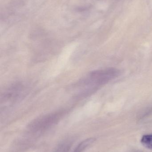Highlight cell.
I'll return each mask as SVG.
<instances>
[{"instance_id":"1","label":"cell","mask_w":152,"mask_h":152,"mask_svg":"<svg viewBox=\"0 0 152 152\" xmlns=\"http://www.w3.org/2000/svg\"><path fill=\"white\" fill-rule=\"evenodd\" d=\"M120 71L115 68H108L93 71L79 83L82 87L80 96H85L93 94L103 86L118 77Z\"/></svg>"},{"instance_id":"2","label":"cell","mask_w":152,"mask_h":152,"mask_svg":"<svg viewBox=\"0 0 152 152\" xmlns=\"http://www.w3.org/2000/svg\"><path fill=\"white\" fill-rule=\"evenodd\" d=\"M67 113V110H60L39 117L31 122L29 126V129L34 134H42L56 125Z\"/></svg>"},{"instance_id":"3","label":"cell","mask_w":152,"mask_h":152,"mask_svg":"<svg viewBox=\"0 0 152 152\" xmlns=\"http://www.w3.org/2000/svg\"><path fill=\"white\" fill-rule=\"evenodd\" d=\"M95 139L94 138H87L81 142L76 147L73 152H83L87 147L94 142Z\"/></svg>"},{"instance_id":"4","label":"cell","mask_w":152,"mask_h":152,"mask_svg":"<svg viewBox=\"0 0 152 152\" xmlns=\"http://www.w3.org/2000/svg\"><path fill=\"white\" fill-rule=\"evenodd\" d=\"M72 145V142L70 140H65L61 143L54 152H69Z\"/></svg>"},{"instance_id":"5","label":"cell","mask_w":152,"mask_h":152,"mask_svg":"<svg viewBox=\"0 0 152 152\" xmlns=\"http://www.w3.org/2000/svg\"><path fill=\"white\" fill-rule=\"evenodd\" d=\"M141 143L146 148L152 149V134L143 136L141 140Z\"/></svg>"},{"instance_id":"6","label":"cell","mask_w":152,"mask_h":152,"mask_svg":"<svg viewBox=\"0 0 152 152\" xmlns=\"http://www.w3.org/2000/svg\"><path fill=\"white\" fill-rule=\"evenodd\" d=\"M151 113H152V106L148 107V108H146L145 110H144L142 112L141 116H142L143 117H144L145 116L150 115Z\"/></svg>"},{"instance_id":"7","label":"cell","mask_w":152,"mask_h":152,"mask_svg":"<svg viewBox=\"0 0 152 152\" xmlns=\"http://www.w3.org/2000/svg\"></svg>"}]
</instances>
